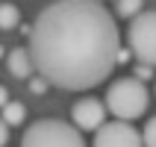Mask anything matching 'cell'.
I'll list each match as a JSON object with an SVG mask.
<instances>
[{"instance_id":"cell-2","label":"cell","mask_w":156,"mask_h":147,"mask_svg":"<svg viewBox=\"0 0 156 147\" xmlns=\"http://www.w3.org/2000/svg\"><path fill=\"white\" fill-rule=\"evenodd\" d=\"M147 103H150V94L144 82L139 77H124V79H115L112 86L106 88V106L115 118H141L147 112Z\"/></svg>"},{"instance_id":"cell-17","label":"cell","mask_w":156,"mask_h":147,"mask_svg":"<svg viewBox=\"0 0 156 147\" xmlns=\"http://www.w3.org/2000/svg\"><path fill=\"white\" fill-rule=\"evenodd\" d=\"M0 56H3V47H0Z\"/></svg>"},{"instance_id":"cell-4","label":"cell","mask_w":156,"mask_h":147,"mask_svg":"<svg viewBox=\"0 0 156 147\" xmlns=\"http://www.w3.org/2000/svg\"><path fill=\"white\" fill-rule=\"evenodd\" d=\"M127 41L139 62L156 65V12H139L130 18Z\"/></svg>"},{"instance_id":"cell-10","label":"cell","mask_w":156,"mask_h":147,"mask_svg":"<svg viewBox=\"0 0 156 147\" xmlns=\"http://www.w3.org/2000/svg\"><path fill=\"white\" fill-rule=\"evenodd\" d=\"M141 6H144V0H115V15L118 18H133L139 15Z\"/></svg>"},{"instance_id":"cell-6","label":"cell","mask_w":156,"mask_h":147,"mask_svg":"<svg viewBox=\"0 0 156 147\" xmlns=\"http://www.w3.org/2000/svg\"><path fill=\"white\" fill-rule=\"evenodd\" d=\"M106 100H94V97H86V100H77L74 109H71V118L80 130H100L106 124Z\"/></svg>"},{"instance_id":"cell-1","label":"cell","mask_w":156,"mask_h":147,"mask_svg":"<svg viewBox=\"0 0 156 147\" xmlns=\"http://www.w3.org/2000/svg\"><path fill=\"white\" fill-rule=\"evenodd\" d=\"M121 35L100 0H53L30 26L35 71L65 91L100 86L118 65Z\"/></svg>"},{"instance_id":"cell-14","label":"cell","mask_w":156,"mask_h":147,"mask_svg":"<svg viewBox=\"0 0 156 147\" xmlns=\"http://www.w3.org/2000/svg\"><path fill=\"white\" fill-rule=\"evenodd\" d=\"M6 141H9V124L3 121V118H0V147L6 144Z\"/></svg>"},{"instance_id":"cell-11","label":"cell","mask_w":156,"mask_h":147,"mask_svg":"<svg viewBox=\"0 0 156 147\" xmlns=\"http://www.w3.org/2000/svg\"><path fill=\"white\" fill-rule=\"evenodd\" d=\"M141 135H144V144H150V147H156V115L147 121V127L141 130Z\"/></svg>"},{"instance_id":"cell-16","label":"cell","mask_w":156,"mask_h":147,"mask_svg":"<svg viewBox=\"0 0 156 147\" xmlns=\"http://www.w3.org/2000/svg\"><path fill=\"white\" fill-rule=\"evenodd\" d=\"M9 103V91H6V88H3V86H0V109H3V106H6Z\"/></svg>"},{"instance_id":"cell-9","label":"cell","mask_w":156,"mask_h":147,"mask_svg":"<svg viewBox=\"0 0 156 147\" xmlns=\"http://www.w3.org/2000/svg\"><path fill=\"white\" fill-rule=\"evenodd\" d=\"M18 21H21V12L12 3H0V30H15Z\"/></svg>"},{"instance_id":"cell-7","label":"cell","mask_w":156,"mask_h":147,"mask_svg":"<svg viewBox=\"0 0 156 147\" xmlns=\"http://www.w3.org/2000/svg\"><path fill=\"white\" fill-rule=\"evenodd\" d=\"M6 65H9V74H12V77H18V79H30V77H33V71H35V62H33L30 47H27V50H21V47L9 50Z\"/></svg>"},{"instance_id":"cell-12","label":"cell","mask_w":156,"mask_h":147,"mask_svg":"<svg viewBox=\"0 0 156 147\" xmlns=\"http://www.w3.org/2000/svg\"><path fill=\"white\" fill-rule=\"evenodd\" d=\"M47 86H50V79L41 77V74L30 79V91H33V94H44V91H47Z\"/></svg>"},{"instance_id":"cell-5","label":"cell","mask_w":156,"mask_h":147,"mask_svg":"<svg viewBox=\"0 0 156 147\" xmlns=\"http://www.w3.org/2000/svg\"><path fill=\"white\" fill-rule=\"evenodd\" d=\"M94 144L97 147H139L144 144V135L127 118H115V121L103 124L100 130H94Z\"/></svg>"},{"instance_id":"cell-15","label":"cell","mask_w":156,"mask_h":147,"mask_svg":"<svg viewBox=\"0 0 156 147\" xmlns=\"http://www.w3.org/2000/svg\"><path fill=\"white\" fill-rule=\"evenodd\" d=\"M130 53H133V50H124V47H121V50H118V65H124V62H130Z\"/></svg>"},{"instance_id":"cell-13","label":"cell","mask_w":156,"mask_h":147,"mask_svg":"<svg viewBox=\"0 0 156 147\" xmlns=\"http://www.w3.org/2000/svg\"><path fill=\"white\" fill-rule=\"evenodd\" d=\"M153 68H156V65L139 62V65H136V77H139V79H150V77H153Z\"/></svg>"},{"instance_id":"cell-8","label":"cell","mask_w":156,"mask_h":147,"mask_svg":"<svg viewBox=\"0 0 156 147\" xmlns=\"http://www.w3.org/2000/svg\"><path fill=\"white\" fill-rule=\"evenodd\" d=\"M0 112H3V121H6L9 127H18V124L27 118V106H24V103H15V100H9Z\"/></svg>"},{"instance_id":"cell-3","label":"cell","mask_w":156,"mask_h":147,"mask_svg":"<svg viewBox=\"0 0 156 147\" xmlns=\"http://www.w3.org/2000/svg\"><path fill=\"white\" fill-rule=\"evenodd\" d=\"M21 141L27 147H83L86 144L77 124L71 127V124L56 121V118H44V121L30 124Z\"/></svg>"}]
</instances>
